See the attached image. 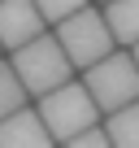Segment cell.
<instances>
[{"label": "cell", "mask_w": 139, "mask_h": 148, "mask_svg": "<svg viewBox=\"0 0 139 148\" xmlns=\"http://www.w3.org/2000/svg\"><path fill=\"white\" fill-rule=\"evenodd\" d=\"M9 65L18 70V79H22V87H26L31 96H44V92L61 87L70 74H74V61L65 57L61 39H57V35H48V31H39L35 39L18 44V48H13V57H9Z\"/></svg>", "instance_id": "1"}, {"label": "cell", "mask_w": 139, "mask_h": 148, "mask_svg": "<svg viewBox=\"0 0 139 148\" xmlns=\"http://www.w3.org/2000/svg\"><path fill=\"white\" fill-rule=\"evenodd\" d=\"M39 118H44V126L52 131L57 144H70L78 131H87V126L100 122V105L87 92V83H70L65 79L61 87H52V92L39 96Z\"/></svg>", "instance_id": "2"}, {"label": "cell", "mask_w": 139, "mask_h": 148, "mask_svg": "<svg viewBox=\"0 0 139 148\" xmlns=\"http://www.w3.org/2000/svg\"><path fill=\"white\" fill-rule=\"evenodd\" d=\"M87 92L96 96L100 113H113L130 100H139V65H135V52H104L100 61H91L87 70Z\"/></svg>", "instance_id": "3"}, {"label": "cell", "mask_w": 139, "mask_h": 148, "mask_svg": "<svg viewBox=\"0 0 139 148\" xmlns=\"http://www.w3.org/2000/svg\"><path fill=\"white\" fill-rule=\"evenodd\" d=\"M57 39H61L65 57L74 61V70H87L91 61H100L117 44L113 31H109V22H104V13L91 9V5H83V9H74L70 18H61L57 22Z\"/></svg>", "instance_id": "4"}, {"label": "cell", "mask_w": 139, "mask_h": 148, "mask_svg": "<svg viewBox=\"0 0 139 148\" xmlns=\"http://www.w3.org/2000/svg\"><path fill=\"white\" fill-rule=\"evenodd\" d=\"M39 31H48V18L39 13L35 0H0V48H18L26 39H35Z\"/></svg>", "instance_id": "5"}, {"label": "cell", "mask_w": 139, "mask_h": 148, "mask_svg": "<svg viewBox=\"0 0 139 148\" xmlns=\"http://www.w3.org/2000/svg\"><path fill=\"white\" fill-rule=\"evenodd\" d=\"M48 144H57V139L44 126L39 109L22 105V109H13V113L0 118V148H48Z\"/></svg>", "instance_id": "6"}, {"label": "cell", "mask_w": 139, "mask_h": 148, "mask_svg": "<svg viewBox=\"0 0 139 148\" xmlns=\"http://www.w3.org/2000/svg\"><path fill=\"white\" fill-rule=\"evenodd\" d=\"M104 22L117 44H139V0H104Z\"/></svg>", "instance_id": "7"}, {"label": "cell", "mask_w": 139, "mask_h": 148, "mask_svg": "<svg viewBox=\"0 0 139 148\" xmlns=\"http://www.w3.org/2000/svg\"><path fill=\"white\" fill-rule=\"evenodd\" d=\"M104 131H109V144H117V148H139V100L113 109L109 122H104Z\"/></svg>", "instance_id": "8"}, {"label": "cell", "mask_w": 139, "mask_h": 148, "mask_svg": "<svg viewBox=\"0 0 139 148\" xmlns=\"http://www.w3.org/2000/svg\"><path fill=\"white\" fill-rule=\"evenodd\" d=\"M26 87H22V79H18V70L9 65V61H0V118L5 113H13V109H22L26 105Z\"/></svg>", "instance_id": "9"}, {"label": "cell", "mask_w": 139, "mask_h": 148, "mask_svg": "<svg viewBox=\"0 0 139 148\" xmlns=\"http://www.w3.org/2000/svg\"><path fill=\"white\" fill-rule=\"evenodd\" d=\"M35 5H39V13L48 18V26H57L61 18H70L74 9H83L87 0H35Z\"/></svg>", "instance_id": "10"}, {"label": "cell", "mask_w": 139, "mask_h": 148, "mask_svg": "<svg viewBox=\"0 0 139 148\" xmlns=\"http://www.w3.org/2000/svg\"><path fill=\"white\" fill-rule=\"evenodd\" d=\"M109 144V131L96 122V126H87V131H78L74 139H70V148H104Z\"/></svg>", "instance_id": "11"}, {"label": "cell", "mask_w": 139, "mask_h": 148, "mask_svg": "<svg viewBox=\"0 0 139 148\" xmlns=\"http://www.w3.org/2000/svg\"><path fill=\"white\" fill-rule=\"evenodd\" d=\"M130 52H135V65H139V44H130Z\"/></svg>", "instance_id": "12"}, {"label": "cell", "mask_w": 139, "mask_h": 148, "mask_svg": "<svg viewBox=\"0 0 139 148\" xmlns=\"http://www.w3.org/2000/svg\"><path fill=\"white\" fill-rule=\"evenodd\" d=\"M100 5H104V0H100Z\"/></svg>", "instance_id": "13"}]
</instances>
